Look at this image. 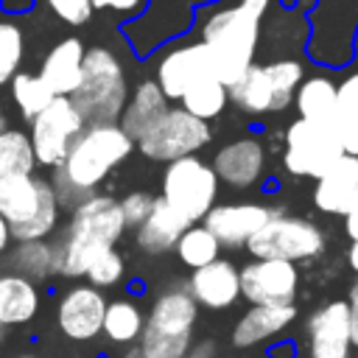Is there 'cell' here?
<instances>
[{
	"mask_svg": "<svg viewBox=\"0 0 358 358\" xmlns=\"http://www.w3.org/2000/svg\"><path fill=\"white\" fill-rule=\"evenodd\" d=\"M143 330H145V310L140 308L137 299L131 296L109 299L106 316H103V338L109 344L131 350L134 344H140Z\"/></svg>",
	"mask_w": 358,
	"mask_h": 358,
	"instance_id": "obj_26",
	"label": "cell"
},
{
	"mask_svg": "<svg viewBox=\"0 0 358 358\" xmlns=\"http://www.w3.org/2000/svg\"><path fill=\"white\" fill-rule=\"evenodd\" d=\"M109 299L101 288L90 282L70 285L56 305V327L70 341H92L103 333V316H106Z\"/></svg>",
	"mask_w": 358,
	"mask_h": 358,
	"instance_id": "obj_14",
	"label": "cell"
},
{
	"mask_svg": "<svg viewBox=\"0 0 358 358\" xmlns=\"http://www.w3.org/2000/svg\"><path fill=\"white\" fill-rule=\"evenodd\" d=\"M3 338H6V327L0 324V347H3Z\"/></svg>",
	"mask_w": 358,
	"mask_h": 358,
	"instance_id": "obj_48",
	"label": "cell"
},
{
	"mask_svg": "<svg viewBox=\"0 0 358 358\" xmlns=\"http://www.w3.org/2000/svg\"><path fill=\"white\" fill-rule=\"evenodd\" d=\"M42 308V291L22 274L0 268V324L22 327L36 319Z\"/></svg>",
	"mask_w": 358,
	"mask_h": 358,
	"instance_id": "obj_23",
	"label": "cell"
},
{
	"mask_svg": "<svg viewBox=\"0 0 358 358\" xmlns=\"http://www.w3.org/2000/svg\"><path fill=\"white\" fill-rule=\"evenodd\" d=\"M0 131H6V115H3V106H0Z\"/></svg>",
	"mask_w": 358,
	"mask_h": 358,
	"instance_id": "obj_47",
	"label": "cell"
},
{
	"mask_svg": "<svg viewBox=\"0 0 358 358\" xmlns=\"http://www.w3.org/2000/svg\"><path fill=\"white\" fill-rule=\"evenodd\" d=\"M126 224L120 201L112 196H92L70 213V224L53 241L56 274L62 277H87L90 266L120 241Z\"/></svg>",
	"mask_w": 358,
	"mask_h": 358,
	"instance_id": "obj_2",
	"label": "cell"
},
{
	"mask_svg": "<svg viewBox=\"0 0 358 358\" xmlns=\"http://www.w3.org/2000/svg\"><path fill=\"white\" fill-rule=\"evenodd\" d=\"M187 291L193 294L199 308L227 310L241 299V268L232 260L218 257L215 263L190 271Z\"/></svg>",
	"mask_w": 358,
	"mask_h": 358,
	"instance_id": "obj_17",
	"label": "cell"
},
{
	"mask_svg": "<svg viewBox=\"0 0 358 358\" xmlns=\"http://www.w3.org/2000/svg\"><path fill=\"white\" fill-rule=\"evenodd\" d=\"M179 101H182L185 112H190L193 117L207 123V120H213V117H218L224 112V106L229 101V87L215 73H207L199 81H193Z\"/></svg>",
	"mask_w": 358,
	"mask_h": 358,
	"instance_id": "obj_30",
	"label": "cell"
},
{
	"mask_svg": "<svg viewBox=\"0 0 358 358\" xmlns=\"http://www.w3.org/2000/svg\"><path fill=\"white\" fill-rule=\"evenodd\" d=\"M8 243H11V229H8L6 218L0 215V257L8 255Z\"/></svg>",
	"mask_w": 358,
	"mask_h": 358,
	"instance_id": "obj_43",
	"label": "cell"
},
{
	"mask_svg": "<svg viewBox=\"0 0 358 358\" xmlns=\"http://www.w3.org/2000/svg\"><path fill=\"white\" fill-rule=\"evenodd\" d=\"M341 157H344V151L336 143L330 126H322V123H310V120L296 117L285 129L282 165H285L288 173L322 179Z\"/></svg>",
	"mask_w": 358,
	"mask_h": 358,
	"instance_id": "obj_11",
	"label": "cell"
},
{
	"mask_svg": "<svg viewBox=\"0 0 358 358\" xmlns=\"http://www.w3.org/2000/svg\"><path fill=\"white\" fill-rule=\"evenodd\" d=\"M190 227H193V224H190L182 213H176L162 196H157V204H154L151 215L145 218V224L137 229L134 241H137V246H140L145 255H165V252L176 249L179 238H182Z\"/></svg>",
	"mask_w": 358,
	"mask_h": 358,
	"instance_id": "obj_24",
	"label": "cell"
},
{
	"mask_svg": "<svg viewBox=\"0 0 358 358\" xmlns=\"http://www.w3.org/2000/svg\"><path fill=\"white\" fill-rule=\"evenodd\" d=\"M123 271H126V263H123V255L120 252H115V249H109V252H103L92 266H90V271H87V280H90V285H95V288H112V285H117L120 280H123Z\"/></svg>",
	"mask_w": 358,
	"mask_h": 358,
	"instance_id": "obj_35",
	"label": "cell"
},
{
	"mask_svg": "<svg viewBox=\"0 0 358 358\" xmlns=\"http://www.w3.org/2000/svg\"><path fill=\"white\" fill-rule=\"evenodd\" d=\"M305 336L310 358H350V302L330 299L310 310V316L305 319Z\"/></svg>",
	"mask_w": 358,
	"mask_h": 358,
	"instance_id": "obj_15",
	"label": "cell"
},
{
	"mask_svg": "<svg viewBox=\"0 0 358 358\" xmlns=\"http://www.w3.org/2000/svg\"><path fill=\"white\" fill-rule=\"evenodd\" d=\"M199 322V302L187 291V282H176L171 288H162L148 313H145V330L137 344L143 358H185L190 352L193 333Z\"/></svg>",
	"mask_w": 358,
	"mask_h": 358,
	"instance_id": "obj_4",
	"label": "cell"
},
{
	"mask_svg": "<svg viewBox=\"0 0 358 358\" xmlns=\"http://www.w3.org/2000/svg\"><path fill=\"white\" fill-rule=\"evenodd\" d=\"M3 268L28 277L31 282H45L48 277L56 274V257H53V243L50 241H22L11 246V252L3 260Z\"/></svg>",
	"mask_w": 358,
	"mask_h": 358,
	"instance_id": "obj_29",
	"label": "cell"
},
{
	"mask_svg": "<svg viewBox=\"0 0 358 358\" xmlns=\"http://www.w3.org/2000/svg\"><path fill=\"white\" fill-rule=\"evenodd\" d=\"M59 199L48 179L34 173L0 179V215L6 218L11 238L22 241H48L59 224Z\"/></svg>",
	"mask_w": 358,
	"mask_h": 358,
	"instance_id": "obj_5",
	"label": "cell"
},
{
	"mask_svg": "<svg viewBox=\"0 0 358 358\" xmlns=\"http://www.w3.org/2000/svg\"><path fill=\"white\" fill-rule=\"evenodd\" d=\"M56 20L67 22V25H84L90 22L95 3L92 0H39Z\"/></svg>",
	"mask_w": 358,
	"mask_h": 358,
	"instance_id": "obj_37",
	"label": "cell"
},
{
	"mask_svg": "<svg viewBox=\"0 0 358 358\" xmlns=\"http://www.w3.org/2000/svg\"><path fill=\"white\" fill-rule=\"evenodd\" d=\"M299 268L288 260H252L241 266V296L249 305H294Z\"/></svg>",
	"mask_w": 358,
	"mask_h": 358,
	"instance_id": "obj_13",
	"label": "cell"
},
{
	"mask_svg": "<svg viewBox=\"0 0 358 358\" xmlns=\"http://www.w3.org/2000/svg\"><path fill=\"white\" fill-rule=\"evenodd\" d=\"M347 302H350V305H358V277L352 280V285H350V291H347Z\"/></svg>",
	"mask_w": 358,
	"mask_h": 358,
	"instance_id": "obj_45",
	"label": "cell"
},
{
	"mask_svg": "<svg viewBox=\"0 0 358 358\" xmlns=\"http://www.w3.org/2000/svg\"><path fill=\"white\" fill-rule=\"evenodd\" d=\"M84 129H87V123H84L81 112L76 109L73 98L56 95L48 103V109H42L31 120V134L28 137H31L36 162L56 171L67 159L70 148L84 134Z\"/></svg>",
	"mask_w": 358,
	"mask_h": 358,
	"instance_id": "obj_10",
	"label": "cell"
},
{
	"mask_svg": "<svg viewBox=\"0 0 358 358\" xmlns=\"http://www.w3.org/2000/svg\"><path fill=\"white\" fill-rule=\"evenodd\" d=\"M95 8L101 11H112V14H120V17H137L148 0H92Z\"/></svg>",
	"mask_w": 358,
	"mask_h": 358,
	"instance_id": "obj_38",
	"label": "cell"
},
{
	"mask_svg": "<svg viewBox=\"0 0 358 358\" xmlns=\"http://www.w3.org/2000/svg\"><path fill=\"white\" fill-rule=\"evenodd\" d=\"M299 84H302V64L294 59L252 64L229 87V101L246 115H268L285 109L291 98H296Z\"/></svg>",
	"mask_w": 358,
	"mask_h": 358,
	"instance_id": "obj_7",
	"label": "cell"
},
{
	"mask_svg": "<svg viewBox=\"0 0 358 358\" xmlns=\"http://www.w3.org/2000/svg\"><path fill=\"white\" fill-rule=\"evenodd\" d=\"M268 358H296V344L288 341V338H282V341H277V344L268 347Z\"/></svg>",
	"mask_w": 358,
	"mask_h": 358,
	"instance_id": "obj_40",
	"label": "cell"
},
{
	"mask_svg": "<svg viewBox=\"0 0 358 358\" xmlns=\"http://www.w3.org/2000/svg\"><path fill=\"white\" fill-rule=\"evenodd\" d=\"M246 252L255 260H288L302 263L324 252V232L310 218L277 213L249 243Z\"/></svg>",
	"mask_w": 358,
	"mask_h": 358,
	"instance_id": "obj_9",
	"label": "cell"
},
{
	"mask_svg": "<svg viewBox=\"0 0 358 358\" xmlns=\"http://www.w3.org/2000/svg\"><path fill=\"white\" fill-rule=\"evenodd\" d=\"M215 355H218V344L213 338H201L190 347V352L185 358H215Z\"/></svg>",
	"mask_w": 358,
	"mask_h": 358,
	"instance_id": "obj_39",
	"label": "cell"
},
{
	"mask_svg": "<svg viewBox=\"0 0 358 358\" xmlns=\"http://www.w3.org/2000/svg\"><path fill=\"white\" fill-rule=\"evenodd\" d=\"M350 341L358 350V305H350Z\"/></svg>",
	"mask_w": 358,
	"mask_h": 358,
	"instance_id": "obj_42",
	"label": "cell"
},
{
	"mask_svg": "<svg viewBox=\"0 0 358 358\" xmlns=\"http://www.w3.org/2000/svg\"><path fill=\"white\" fill-rule=\"evenodd\" d=\"M344 232H347V238L355 243L358 241V201H355V207L344 215Z\"/></svg>",
	"mask_w": 358,
	"mask_h": 358,
	"instance_id": "obj_41",
	"label": "cell"
},
{
	"mask_svg": "<svg viewBox=\"0 0 358 358\" xmlns=\"http://www.w3.org/2000/svg\"><path fill=\"white\" fill-rule=\"evenodd\" d=\"M84 59H87V50H84V42L76 39V36H67L62 42H56L42 64H39V78L50 87L53 95H64L70 98L78 84H81V76H84Z\"/></svg>",
	"mask_w": 358,
	"mask_h": 358,
	"instance_id": "obj_20",
	"label": "cell"
},
{
	"mask_svg": "<svg viewBox=\"0 0 358 358\" xmlns=\"http://www.w3.org/2000/svg\"><path fill=\"white\" fill-rule=\"evenodd\" d=\"M358 201V157H341L313 187V204L330 215H347Z\"/></svg>",
	"mask_w": 358,
	"mask_h": 358,
	"instance_id": "obj_22",
	"label": "cell"
},
{
	"mask_svg": "<svg viewBox=\"0 0 358 358\" xmlns=\"http://www.w3.org/2000/svg\"><path fill=\"white\" fill-rule=\"evenodd\" d=\"M165 112H168V98L159 90V84L157 81H143V84H137L134 95L129 98V103L120 115V129L137 143L154 129V123Z\"/></svg>",
	"mask_w": 358,
	"mask_h": 358,
	"instance_id": "obj_25",
	"label": "cell"
},
{
	"mask_svg": "<svg viewBox=\"0 0 358 358\" xmlns=\"http://www.w3.org/2000/svg\"><path fill=\"white\" fill-rule=\"evenodd\" d=\"M25 53V36L17 22H0V84H8L20 73Z\"/></svg>",
	"mask_w": 358,
	"mask_h": 358,
	"instance_id": "obj_34",
	"label": "cell"
},
{
	"mask_svg": "<svg viewBox=\"0 0 358 358\" xmlns=\"http://www.w3.org/2000/svg\"><path fill=\"white\" fill-rule=\"evenodd\" d=\"M134 148V140L120 129V123H95L87 126L84 134L70 148L67 159L53 171V190L59 199V207H67L70 213L98 196V185L129 159Z\"/></svg>",
	"mask_w": 358,
	"mask_h": 358,
	"instance_id": "obj_1",
	"label": "cell"
},
{
	"mask_svg": "<svg viewBox=\"0 0 358 358\" xmlns=\"http://www.w3.org/2000/svg\"><path fill=\"white\" fill-rule=\"evenodd\" d=\"M347 263H350V268L358 274V241H355V243L347 249Z\"/></svg>",
	"mask_w": 358,
	"mask_h": 358,
	"instance_id": "obj_44",
	"label": "cell"
},
{
	"mask_svg": "<svg viewBox=\"0 0 358 358\" xmlns=\"http://www.w3.org/2000/svg\"><path fill=\"white\" fill-rule=\"evenodd\" d=\"M207 73H213V62L204 42L199 39L190 45H179L162 56L157 67V84L165 92V98H182L185 90Z\"/></svg>",
	"mask_w": 358,
	"mask_h": 358,
	"instance_id": "obj_19",
	"label": "cell"
},
{
	"mask_svg": "<svg viewBox=\"0 0 358 358\" xmlns=\"http://www.w3.org/2000/svg\"><path fill=\"white\" fill-rule=\"evenodd\" d=\"M11 358H39L36 352H17V355H11Z\"/></svg>",
	"mask_w": 358,
	"mask_h": 358,
	"instance_id": "obj_46",
	"label": "cell"
},
{
	"mask_svg": "<svg viewBox=\"0 0 358 358\" xmlns=\"http://www.w3.org/2000/svg\"><path fill=\"white\" fill-rule=\"evenodd\" d=\"M87 126L120 120L129 98L126 76L117 56L109 48H90L84 59V76L78 90L70 95Z\"/></svg>",
	"mask_w": 358,
	"mask_h": 358,
	"instance_id": "obj_6",
	"label": "cell"
},
{
	"mask_svg": "<svg viewBox=\"0 0 358 358\" xmlns=\"http://www.w3.org/2000/svg\"><path fill=\"white\" fill-rule=\"evenodd\" d=\"M11 98H14V103L20 106V112L28 117V120H34L42 109H48V103L56 98L53 92H50V87L39 78V73L34 76V73H17L14 78H11Z\"/></svg>",
	"mask_w": 358,
	"mask_h": 358,
	"instance_id": "obj_33",
	"label": "cell"
},
{
	"mask_svg": "<svg viewBox=\"0 0 358 358\" xmlns=\"http://www.w3.org/2000/svg\"><path fill=\"white\" fill-rule=\"evenodd\" d=\"M218 173L199 157H182L165 165L162 173V199L182 213L190 224L204 221L218 199Z\"/></svg>",
	"mask_w": 358,
	"mask_h": 358,
	"instance_id": "obj_8",
	"label": "cell"
},
{
	"mask_svg": "<svg viewBox=\"0 0 358 358\" xmlns=\"http://www.w3.org/2000/svg\"><path fill=\"white\" fill-rule=\"evenodd\" d=\"M274 215L277 213L266 204L235 201V204H215L201 224L218 238L221 246L238 249V246H246Z\"/></svg>",
	"mask_w": 358,
	"mask_h": 358,
	"instance_id": "obj_16",
	"label": "cell"
},
{
	"mask_svg": "<svg viewBox=\"0 0 358 358\" xmlns=\"http://www.w3.org/2000/svg\"><path fill=\"white\" fill-rule=\"evenodd\" d=\"M294 101L302 120L327 126L338 109V84H333L327 76H310L299 84Z\"/></svg>",
	"mask_w": 358,
	"mask_h": 358,
	"instance_id": "obj_28",
	"label": "cell"
},
{
	"mask_svg": "<svg viewBox=\"0 0 358 358\" xmlns=\"http://www.w3.org/2000/svg\"><path fill=\"white\" fill-rule=\"evenodd\" d=\"M207 143H210V126L179 106V109H168L154 123V129L143 140H137V148L148 159L176 162L182 157H193Z\"/></svg>",
	"mask_w": 358,
	"mask_h": 358,
	"instance_id": "obj_12",
	"label": "cell"
},
{
	"mask_svg": "<svg viewBox=\"0 0 358 358\" xmlns=\"http://www.w3.org/2000/svg\"><path fill=\"white\" fill-rule=\"evenodd\" d=\"M34 162H36V154L25 131H17V129L0 131V179L25 176L34 171Z\"/></svg>",
	"mask_w": 358,
	"mask_h": 358,
	"instance_id": "obj_32",
	"label": "cell"
},
{
	"mask_svg": "<svg viewBox=\"0 0 358 358\" xmlns=\"http://www.w3.org/2000/svg\"><path fill=\"white\" fill-rule=\"evenodd\" d=\"M327 126L344 157H358V70L338 84V109Z\"/></svg>",
	"mask_w": 358,
	"mask_h": 358,
	"instance_id": "obj_27",
	"label": "cell"
},
{
	"mask_svg": "<svg viewBox=\"0 0 358 358\" xmlns=\"http://www.w3.org/2000/svg\"><path fill=\"white\" fill-rule=\"evenodd\" d=\"M263 165H266V151L252 137L232 140L213 157V168L218 179L227 182L229 187H252L263 176Z\"/></svg>",
	"mask_w": 358,
	"mask_h": 358,
	"instance_id": "obj_21",
	"label": "cell"
},
{
	"mask_svg": "<svg viewBox=\"0 0 358 358\" xmlns=\"http://www.w3.org/2000/svg\"><path fill=\"white\" fill-rule=\"evenodd\" d=\"M154 204H157V196L143 193V190H134V193L123 196V199H120V213H123L126 229H134V232H137V229L145 224V218L151 215Z\"/></svg>",
	"mask_w": 358,
	"mask_h": 358,
	"instance_id": "obj_36",
	"label": "cell"
},
{
	"mask_svg": "<svg viewBox=\"0 0 358 358\" xmlns=\"http://www.w3.org/2000/svg\"><path fill=\"white\" fill-rule=\"evenodd\" d=\"M355 45H358V36H355Z\"/></svg>",
	"mask_w": 358,
	"mask_h": 358,
	"instance_id": "obj_49",
	"label": "cell"
},
{
	"mask_svg": "<svg viewBox=\"0 0 358 358\" xmlns=\"http://www.w3.org/2000/svg\"><path fill=\"white\" fill-rule=\"evenodd\" d=\"M221 243H218V238L204 227V224H193L182 238H179V243H176V257H179V263L182 266H187L190 271H196V268H204V266H210V263H215L218 257H221Z\"/></svg>",
	"mask_w": 358,
	"mask_h": 358,
	"instance_id": "obj_31",
	"label": "cell"
},
{
	"mask_svg": "<svg viewBox=\"0 0 358 358\" xmlns=\"http://www.w3.org/2000/svg\"><path fill=\"white\" fill-rule=\"evenodd\" d=\"M294 322L296 305H249L232 324L229 341L235 350H252L282 336Z\"/></svg>",
	"mask_w": 358,
	"mask_h": 358,
	"instance_id": "obj_18",
	"label": "cell"
},
{
	"mask_svg": "<svg viewBox=\"0 0 358 358\" xmlns=\"http://www.w3.org/2000/svg\"><path fill=\"white\" fill-rule=\"evenodd\" d=\"M271 0H238L232 6L215 8L201 22V42L210 53L213 73L232 87L252 64L260 36V22Z\"/></svg>",
	"mask_w": 358,
	"mask_h": 358,
	"instance_id": "obj_3",
	"label": "cell"
}]
</instances>
